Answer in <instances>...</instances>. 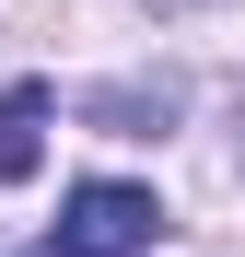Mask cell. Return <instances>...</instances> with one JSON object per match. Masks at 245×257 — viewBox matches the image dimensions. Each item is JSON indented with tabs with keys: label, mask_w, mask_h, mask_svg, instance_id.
<instances>
[{
	"label": "cell",
	"mask_w": 245,
	"mask_h": 257,
	"mask_svg": "<svg viewBox=\"0 0 245 257\" xmlns=\"http://www.w3.org/2000/svg\"><path fill=\"white\" fill-rule=\"evenodd\" d=\"M152 234H163V199L129 187V176H94V187H70L47 257H152Z\"/></svg>",
	"instance_id": "obj_1"
},
{
	"label": "cell",
	"mask_w": 245,
	"mask_h": 257,
	"mask_svg": "<svg viewBox=\"0 0 245 257\" xmlns=\"http://www.w3.org/2000/svg\"><path fill=\"white\" fill-rule=\"evenodd\" d=\"M47 117H59L47 82H12V94H0V187H24L35 164H47Z\"/></svg>",
	"instance_id": "obj_2"
}]
</instances>
